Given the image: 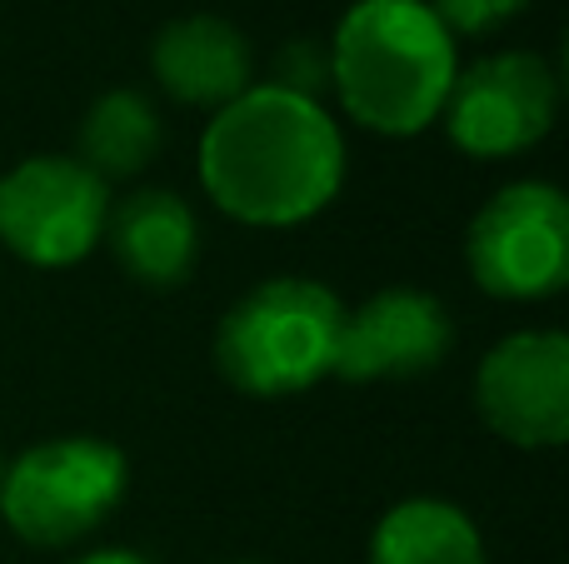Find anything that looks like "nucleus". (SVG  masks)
<instances>
[{
  "label": "nucleus",
  "mask_w": 569,
  "mask_h": 564,
  "mask_svg": "<svg viewBox=\"0 0 569 564\" xmlns=\"http://www.w3.org/2000/svg\"><path fill=\"white\" fill-rule=\"evenodd\" d=\"M270 85L290 90V95H305V100H320L325 90H330V50L310 36L280 46L276 50V80H270Z\"/></svg>",
  "instance_id": "14"
},
{
  "label": "nucleus",
  "mask_w": 569,
  "mask_h": 564,
  "mask_svg": "<svg viewBox=\"0 0 569 564\" xmlns=\"http://www.w3.org/2000/svg\"><path fill=\"white\" fill-rule=\"evenodd\" d=\"M110 190L76 155H36L0 175V245L26 265L60 270L106 235Z\"/></svg>",
  "instance_id": "6"
},
{
  "label": "nucleus",
  "mask_w": 569,
  "mask_h": 564,
  "mask_svg": "<svg viewBox=\"0 0 569 564\" xmlns=\"http://www.w3.org/2000/svg\"><path fill=\"white\" fill-rule=\"evenodd\" d=\"M560 110L555 70L530 50L475 60L465 75H455L445 95V130L475 160H500L540 145Z\"/></svg>",
  "instance_id": "7"
},
{
  "label": "nucleus",
  "mask_w": 569,
  "mask_h": 564,
  "mask_svg": "<svg viewBox=\"0 0 569 564\" xmlns=\"http://www.w3.org/2000/svg\"><path fill=\"white\" fill-rule=\"evenodd\" d=\"M345 180V140L320 100L250 85L200 135V185L246 225H300Z\"/></svg>",
  "instance_id": "1"
},
{
  "label": "nucleus",
  "mask_w": 569,
  "mask_h": 564,
  "mask_svg": "<svg viewBox=\"0 0 569 564\" xmlns=\"http://www.w3.org/2000/svg\"><path fill=\"white\" fill-rule=\"evenodd\" d=\"M455 40L425 0H355L330 40V85L360 125L420 135L455 85Z\"/></svg>",
  "instance_id": "2"
},
{
  "label": "nucleus",
  "mask_w": 569,
  "mask_h": 564,
  "mask_svg": "<svg viewBox=\"0 0 569 564\" xmlns=\"http://www.w3.org/2000/svg\"><path fill=\"white\" fill-rule=\"evenodd\" d=\"M465 260L485 295L545 300L569 280V205L545 180L505 185L465 235Z\"/></svg>",
  "instance_id": "5"
},
{
  "label": "nucleus",
  "mask_w": 569,
  "mask_h": 564,
  "mask_svg": "<svg viewBox=\"0 0 569 564\" xmlns=\"http://www.w3.org/2000/svg\"><path fill=\"white\" fill-rule=\"evenodd\" d=\"M80 165L96 170L100 180H126L156 160L160 150V115L140 90H110L80 120Z\"/></svg>",
  "instance_id": "13"
},
{
  "label": "nucleus",
  "mask_w": 569,
  "mask_h": 564,
  "mask_svg": "<svg viewBox=\"0 0 569 564\" xmlns=\"http://www.w3.org/2000/svg\"><path fill=\"white\" fill-rule=\"evenodd\" d=\"M0 480H6V460H0Z\"/></svg>",
  "instance_id": "17"
},
{
  "label": "nucleus",
  "mask_w": 569,
  "mask_h": 564,
  "mask_svg": "<svg viewBox=\"0 0 569 564\" xmlns=\"http://www.w3.org/2000/svg\"><path fill=\"white\" fill-rule=\"evenodd\" d=\"M130 465L110 440L66 435L30 445L0 480V515L26 545L60 550L76 545L116 515L126 500Z\"/></svg>",
  "instance_id": "4"
},
{
  "label": "nucleus",
  "mask_w": 569,
  "mask_h": 564,
  "mask_svg": "<svg viewBox=\"0 0 569 564\" xmlns=\"http://www.w3.org/2000/svg\"><path fill=\"white\" fill-rule=\"evenodd\" d=\"M370 564H485L480 530L445 500H405L375 525Z\"/></svg>",
  "instance_id": "12"
},
{
  "label": "nucleus",
  "mask_w": 569,
  "mask_h": 564,
  "mask_svg": "<svg viewBox=\"0 0 569 564\" xmlns=\"http://www.w3.org/2000/svg\"><path fill=\"white\" fill-rule=\"evenodd\" d=\"M106 240L116 250L120 270L150 290H176L190 280L200 255L196 210L176 190H136L130 200L110 205Z\"/></svg>",
  "instance_id": "11"
},
{
  "label": "nucleus",
  "mask_w": 569,
  "mask_h": 564,
  "mask_svg": "<svg viewBox=\"0 0 569 564\" xmlns=\"http://www.w3.org/2000/svg\"><path fill=\"white\" fill-rule=\"evenodd\" d=\"M475 410L500 440L520 450H555L569 440V340L530 330L495 345L475 370Z\"/></svg>",
  "instance_id": "8"
},
{
  "label": "nucleus",
  "mask_w": 569,
  "mask_h": 564,
  "mask_svg": "<svg viewBox=\"0 0 569 564\" xmlns=\"http://www.w3.org/2000/svg\"><path fill=\"white\" fill-rule=\"evenodd\" d=\"M70 564H150V560L136 555V550H90V555H80Z\"/></svg>",
  "instance_id": "16"
},
{
  "label": "nucleus",
  "mask_w": 569,
  "mask_h": 564,
  "mask_svg": "<svg viewBox=\"0 0 569 564\" xmlns=\"http://www.w3.org/2000/svg\"><path fill=\"white\" fill-rule=\"evenodd\" d=\"M455 345L450 310L425 290H380L340 320L335 375L345 380H410L435 370Z\"/></svg>",
  "instance_id": "9"
},
{
  "label": "nucleus",
  "mask_w": 569,
  "mask_h": 564,
  "mask_svg": "<svg viewBox=\"0 0 569 564\" xmlns=\"http://www.w3.org/2000/svg\"><path fill=\"white\" fill-rule=\"evenodd\" d=\"M530 0H430L435 20H440L450 36H485V30L510 26Z\"/></svg>",
  "instance_id": "15"
},
{
  "label": "nucleus",
  "mask_w": 569,
  "mask_h": 564,
  "mask_svg": "<svg viewBox=\"0 0 569 564\" xmlns=\"http://www.w3.org/2000/svg\"><path fill=\"white\" fill-rule=\"evenodd\" d=\"M150 70L180 100L200 110H226L250 90V40L220 16H186L170 20L150 46Z\"/></svg>",
  "instance_id": "10"
},
{
  "label": "nucleus",
  "mask_w": 569,
  "mask_h": 564,
  "mask_svg": "<svg viewBox=\"0 0 569 564\" xmlns=\"http://www.w3.org/2000/svg\"><path fill=\"white\" fill-rule=\"evenodd\" d=\"M345 305L325 285L280 275L226 310L216 330V365L256 400L305 395L335 370Z\"/></svg>",
  "instance_id": "3"
}]
</instances>
